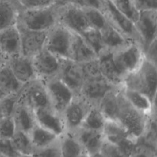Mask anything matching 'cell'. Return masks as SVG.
I'll return each instance as SVG.
<instances>
[{"label":"cell","mask_w":157,"mask_h":157,"mask_svg":"<svg viewBox=\"0 0 157 157\" xmlns=\"http://www.w3.org/2000/svg\"><path fill=\"white\" fill-rule=\"evenodd\" d=\"M121 92L127 102L135 109L150 116L156 114V103H153L145 94L123 87Z\"/></svg>","instance_id":"cell-21"},{"label":"cell","mask_w":157,"mask_h":157,"mask_svg":"<svg viewBox=\"0 0 157 157\" xmlns=\"http://www.w3.org/2000/svg\"><path fill=\"white\" fill-rule=\"evenodd\" d=\"M31 157H62L60 151L59 144L58 141L52 145L42 149L35 150Z\"/></svg>","instance_id":"cell-41"},{"label":"cell","mask_w":157,"mask_h":157,"mask_svg":"<svg viewBox=\"0 0 157 157\" xmlns=\"http://www.w3.org/2000/svg\"><path fill=\"white\" fill-rule=\"evenodd\" d=\"M11 140L15 150L22 156H31L35 151L29 133L16 130Z\"/></svg>","instance_id":"cell-32"},{"label":"cell","mask_w":157,"mask_h":157,"mask_svg":"<svg viewBox=\"0 0 157 157\" xmlns=\"http://www.w3.org/2000/svg\"><path fill=\"white\" fill-rule=\"evenodd\" d=\"M72 3L81 8H93L101 10L103 0H73Z\"/></svg>","instance_id":"cell-45"},{"label":"cell","mask_w":157,"mask_h":157,"mask_svg":"<svg viewBox=\"0 0 157 157\" xmlns=\"http://www.w3.org/2000/svg\"><path fill=\"white\" fill-rule=\"evenodd\" d=\"M133 3L138 12L157 9V0H133Z\"/></svg>","instance_id":"cell-44"},{"label":"cell","mask_w":157,"mask_h":157,"mask_svg":"<svg viewBox=\"0 0 157 157\" xmlns=\"http://www.w3.org/2000/svg\"><path fill=\"white\" fill-rule=\"evenodd\" d=\"M121 88H112L103 96L98 104V107L107 120H117L120 106Z\"/></svg>","instance_id":"cell-26"},{"label":"cell","mask_w":157,"mask_h":157,"mask_svg":"<svg viewBox=\"0 0 157 157\" xmlns=\"http://www.w3.org/2000/svg\"><path fill=\"white\" fill-rule=\"evenodd\" d=\"M121 12L133 21H136L138 17V12L135 9L133 0H110Z\"/></svg>","instance_id":"cell-38"},{"label":"cell","mask_w":157,"mask_h":157,"mask_svg":"<svg viewBox=\"0 0 157 157\" xmlns=\"http://www.w3.org/2000/svg\"><path fill=\"white\" fill-rule=\"evenodd\" d=\"M58 144L62 157H78L84 153L75 133L64 132L58 138Z\"/></svg>","instance_id":"cell-28"},{"label":"cell","mask_w":157,"mask_h":157,"mask_svg":"<svg viewBox=\"0 0 157 157\" xmlns=\"http://www.w3.org/2000/svg\"><path fill=\"white\" fill-rule=\"evenodd\" d=\"M3 96H5V94H4L2 93V90H0V99H1V98H2Z\"/></svg>","instance_id":"cell-50"},{"label":"cell","mask_w":157,"mask_h":157,"mask_svg":"<svg viewBox=\"0 0 157 157\" xmlns=\"http://www.w3.org/2000/svg\"><path fill=\"white\" fill-rule=\"evenodd\" d=\"M90 104L80 95H75L61 113L65 131L75 133L81 128Z\"/></svg>","instance_id":"cell-11"},{"label":"cell","mask_w":157,"mask_h":157,"mask_svg":"<svg viewBox=\"0 0 157 157\" xmlns=\"http://www.w3.org/2000/svg\"><path fill=\"white\" fill-rule=\"evenodd\" d=\"M114 87H117L110 84L103 77L85 80L78 95L82 97L90 105H98L103 96Z\"/></svg>","instance_id":"cell-17"},{"label":"cell","mask_w":157,"mask_h":157,"mask_svg":"<svg viewBox=\"0 0 157 157\" xmlns=\"http://www.w3.org/2000/svg\"><path fill=\"white\" fill-rule=\"evenodd\" d=\"M20 34L17 24L0 31V50L8 57L20 55Z\"/></svg>","instance_id":"cell-22"},{"label":"cell","mask_w":157,"mask_h":157,"mask_svg":"<svg viewBox=\"0 0 157 157\" xmlns=\"http://www.w3.org/2000/svg\"><path fill=\"white\" fill-rule=\"evenodd\" d=\"M98 59L103 78L114 87H122L124 78L113 61L112 52L106 51L98 57Z\"/></svg>","instance_id":"cell-19"},{"label":"cell","mask_w":157,"mask_h":157,"mask_svg":"<svg viewBox=\"0 0 157 157\" xmlns=\"http://www.w3.org/2000/svg\"><path fill=\"white\" fill-rule=\"evenodd\" d=\"M32 144L35 150L47 147L58 141L59 136L52 132L35 124L29 133Z\"/></svg>","instance_id":"cell-29"},{"label":"cell","mask_w":157,"mask_h":157,"mask_svg":"<svg viewBox=\"0 0 157 157\" xmlns=\"http://www.w3.org/2000/svg\"><path fill=\"white\" fill-rule=\"evenodd\" d=\"M73 32L57 23L47 32L44 48L60 59H70Z\"/></svg>","instance_id":"cell-5"},{"label":"cell","mask_w":157,"mask_h":157,"mask_svg":"<svg viewBox=\"0 0 157 157\" xmlns=\"http://www.w3.org/2000/svg\"><path fill=\"white\" fill-rule=\"evenodd\" d=\"M73 0H56L55 4L58 6H64V5L68 4V3H72Z\"/></svg>","instance_id":"cell-47"},{"label":"cell","mask_w":157,"mask_h":157,"mask_svg":"<svg viewBox=\"0 0 157 157\" xmlns=\"http://www.w3.org/2000/svg\"><path fill=\"white\" fill-rule=\"evenodd\" d=\"M58 23L75 34H81L90 27L83 8L68 3L59 6Z\"/></svg>","instance_id":"cell-8"},{"label":"cell","mask_w":157,"mask_h":157,"mask_svg":"<svg viewBox=\"0 0 157 157\" xmlns=\"http://www.w3.org/2000/svg\"><path fill=\"white\" fill-rule=\"evenodd\" d=\"M90 157H104V156H103V155L101 154V153H100V152H98V153H94V154L90 155Z\"/></svg>","instance_id":"cell-48"},{"label":"cell","mask_w":157,"mask_h":157,"mask_svg":"<svg viewBox=\"0 0 157 157\" xmlns=\"http://www.w3.org/2000/svg\"><path fill=\"white\" fill-rule=\"evenodd\" d=\"M43 81L47 90L51 107L61 114L75 94L58 76Z\"/></svg>","instance_id":"cell-9"},{"label":"cell","mask_w":157,"mask_h":157,"mask_svg":"<svg viewBox=\"0 0 157 157\" xmlns=\"http://www.w3.org/2000/svg\"><path fill=\"white\" fill-rule=\"evenodd\" d=\"M0 157H5V156H2V155H0Z\"/></svg>","instance_id":"cell-52"},{"label":"cell","mask_w":157,"mask_h":157,"mask_svg":"<svg viewBox=\"0 0 157 157\" xmlns=\"http://www.w3.org/2000/svg\"><path fill=\"white\" fill-rule=\"evenodd\" d=\"M16 131L12 117H2L0 120V137L12 139Z\"/></svg>","instance_id":"cell-40"},{"label":"cell","mask_w":157,"mask_h":157,"mask_svg":"<svg viewBox=\"0 0 157 157\" xmlns=\"http://www.w3.org/2000/svg\"><path fill=\"white\" fill-rule=\"evenodd\" d=\"M112 57L118 71L124 78L139 68L144 59V52L139 43L130 41L124 47L112 52Z\"/></svg>","instance_id":"cell-4"},{"label":"cell","mask_w":157,"mask_h":157,"mask_svg":"<svg viewBox=\"0 0 157 157\" xmlns=\"http://www.w3.org/2000/svg\"><path fill=\"white\" fill-rule=\"evenodd\" d=\"M2 116L1 113H0V120H1V118H2Z\"/></svg>","instance_id":"cell-51"},{"label":"cell","mask_w":157,"mask_h":157,"mask_svg":"<svg viewBox=\"0 0 157 157\" xmlns=\"http://www.w3.org/2000/svg\"><path fill=\"white\" fill-rule=\"evenodd\" d=\"M156 114L147 115L132 107L124 98L121 88L119 110L116 121L127 130L133 139L137 140L145 134L150 120Z\"/></svg>","instance_id":"cell-2"},{"label":"cell","mask_w":157,"mask_h":157,"mask_svg":"<svg viewBox=\"0 0 157 157\" xmlns=\"http://www.w3.org/2000/svg\"><path fill=\"white\" fill-rule=\"evenodd\" d=\"M78 157H90V156H89L88 154H87V153H81V154L80 155V156H78Z\"/></svg>","instance_id":"cell-49"},{"label":"cell","mask_w":157,"mask_h":157,"mask_svg":"<svg viewBox=\"0 0 157 157\" xmlns=\"http://www.w3.org/2000/svg\"><path fill=\"white\" fill-rule=\"evenodd\" d=\"M98 58V55L79 34L73 33L70 59L77 63L86 62Z\"/></svg>","instance_id":"cell-23"},{"label":"cell","mask_w":157,"mask_h":157,"mask_svg":"<svg viewBox=\"0 0 157 157\" xmlns=\"http://www.w3.org/2000/svg\"><path fill=\"white\" fill-rule=\"evenodd\" d=\"M75 134L84 153L90 156L100 152L104 141L102 132L80 128L75 132Z\"/></svg>","instance_id":"cell-20"},{"label":"cell","mask_w":157,"mask_h":157,"mask_svg":"<svg viewBox=\"0 0 157 157\" xmlns=\"http://www.w3.org/2000/svg\"><path fill=\"white\" fill-rule=\"evenodd\" d=\"M18 104L27 106L34 110L51 107L44 81L37 78L23 84L18 94Z\"/></svg>","instance_id":"cell-7"},{"label":"cell","mask_w":157,"mask_h":157,"mask_svg":"<svg viewBox=\"0 0 157 157\" xmlns=\"http://www.w3.org/2000/svg\"><path fill=\"white\" fill-rule=\"evenodd\" d=\"M58 10L59 6L56 4L35 9L22 8L17 25L30 30L48 32L58 23Z\"/></svg>","instance_id":"cell-3"},{"label":"cell","mask_w":157,"mask_h":157,"mask_svg":"<svg viewBox=\"0 0 157 157\" xmlns=\"http://www.w3.org/2000/svg\"><path fill=\"white\" fill-rule=\"evenodd\" d=\"M83 9L90 28L101 30L108 23L105 15L100 9L93 8H83Z\"/></svg>","instance_id":"cell-34"},{"label":"cell","mask_w":157,"mask_h":157,"mask_svg":"<svg viewBox=\"0 0 157 157\" xmlns=\"http://www.w3.org/2000/svg\"><path fill=\"white\" fill-rule=\"evenodd\" d=\"M32 60L37 78L44 81L58 76L61 59L45 48L36 54Z\"/></svg>","instance_id":"cell-12"},{"label":"cell","mask_w":157,"mask_h":157,"mask_svg":"<svg viewBox=\"0 0 157 157\" xmlns=\"http://www.w3.org/2000/svg\"><path fill=\"white\" fill-rule=\"evenodd\" d=\"M104 140L117 145L129 156L136 140L131 137L127 130L114 120H106L102 130Z\"/></svg>","instance_id":"cell-13"},{"label":"cell","mask_w":157,"mask_h":157,"mask_svg":"<svg viewBox=\"0 0 157 157\" xmlns=\"http://www.w3.org/2000/svg\"><path fill=\"white\" fill-rule=\"evenodd\" d=\"M18 26L20 34V53L32 58L36 54L44 48L47 32H40Z\"/></svg>","instance_id":"cell-14"},{"label":"cell","mask_w":157,"mask_h":157,"mask_svg":"<svg viewBox=\"0 0 157 157\" xmlns=\"http://www.w3.org/2000/svg\"><path fill=\"white\" fill-rule=\"evenodd\" d=\"M23 157H31V156H23Z\"/></svg>","instance_id":"cell-53"},{"label":"cell","mask_w":157,"mask_h":157,"mask_svg":"<svg viewBox=\"0 0 157 157\" xmlns=\"http://www.w3.org/2000/svg\"><path fill=\"white\" fill-rule=\"evenodd\" d=\"M58 78L73 91L79 94L84 82L81 64L71 59H61Z\"/></svg>","instance_id":"cell-15"},{"label":"cell","mask_w":157,"mask_h":157,"mask_svg":"<svg viewBox=\"0 0 157 157\" xmlns=\"http://www.w3.org/2000/svg\"><path fill=\"white\" fill-rule=\"evenodd\" d=\"M80 35L83 37L86 42L89 44V46L93 49L98 57L103 52H106L100 30L93 29V28H89L88 29L84 31Z\"/></svg>","instance_id":"cell-33"},{"label":"cell","mask_w":157,"mask_h":157,"mask_svg":"<svg viewBox=\"0 0 157 157\" xmlns=\"http://www.w3.org/2000/svg\"><path fill=\"white\" fill-rule=\"evenodd\" d=\"M106 118L98 105H90L85 115L81 128L102 132Z\"/></svg>","instance_id":"cell-31"},{"label":"cell","mask_w":157,"mask_h":157,"mask_svg":"<svg viewBox=\"0 0 157 157\" xmlns=\"http://www.w3.org/2000/svg\"><path fill=\"white\" fill-rule=\"evenodd\" d=\"M21 9L18 0H0V31L17 24Z\"/></svg>","instance_id":"cell-24"},{"label":"cell","mask_w":157,"mask_h":157,"mask_svg":"<svg viewBox=\"0 0 157 157\" xmlns=\"http://www.w3.org/2000/svg\"><path fill=\"white\" fill-rule=\"evenodd\" d=\"M56 0H18L24 9L42 8L55 4Z\"/></svg>","instance_id":"cell-43"},{"label":"cell","mask_w":157,"mask_h":157,"mask_svg":"<svg viewBox=\"0 0 157 157\" xmlns=\"http://www.w3.org/2000/svg\"><path fill=\"white\" fill-rule=\"evenodd\" d=\"M80 64H81V70H82L83 75H84V81L103 77L101 73V70H100L98 58L81 63Z\"/></svg>","instance_id":"cell-37"},{"label":"cell","mask_w":157,"mask_h":157,"mask_svg":"<svg viewBox=\"0 0 157 157\" xmlns=\"http://www.w3.org/2000/svg\"><path fill=\"white\" fill-rule=\"evenodd\" d=\"M122 87L142 92L156 103L157 90L156 64L145 58L139 68L124 77Z\"/></svg>","instance_id":"cell-1"},{"label":"cell","mask_w":157,"mask_h":157,"mask_svg":"<svg viewBox=\"0 0 157 157\" xmlns=\"http://www.w3.org/2000/svg\"><path fill=\"white\" fill-rule=\"evenodd\" d=\"M130 157H157L156 147L140 138L135 143Z\"/></svg>","instance_id":"cell-35"},{"label":"cell","mask_w":157,"mask_h":157,"mask_svg":"<svg viewBox=\"0 0 157 157\" xmlns=\"http://www.w3.org/2000/svg\"><path fill=\"white\" fill-rule=\"evenodd\" d=\"M22 85L7 64L0 67V90L5 95L18 94Z\"/></svg>","instance_id":"cell-30"},{"label":"cell","mask_w":157,"mask_h":157,"mask_svg":"<svg viewBox=\"0 0 157 157\" xmlns=\"http://www.w3.org/2000/svg\"><path fill=\"white\" fill-rule=\"evenodd\" d=\"M0 155L5 157H23L15 150L11 139L0 137Z\"/></svg>","instance_id":"cell-42"},{"label":"cell","mask_w":157,"mask_h":157,"mask_svg":"<svg viewBox=\"0 0 157 157\" xmlns=\"http://www.w3.org/2000/svg\"><path fill=\"white\" fill-rule=\"evenodd\" d=\"M18 104V94H7L0 99V113L2 117H12Z\"/></svg>","instance_id":"cell-36"},{"label":"cell","mask_w":157,"mask_h":157,"mask_svg":"<svg viewBox=\"0 0 157 157\" xmlns=\"http://www.w3.org/2000/svg\"><path fill=\"white\" fill-rule=\"evenodd\" d=\"M100 153L104 157H130L117 145L104 140Z\"/></svg>","instance_id":"cell-39"},{"label":"cell","mask_w":157,"mask_h":157,"mask_svg":"<svg viewBox=\"0 0 157 157\" xmlns=\"http://www.w3.org/2000/svg\"><path fill=\"white\" fill-rule=\"evenodd\" d=\"M100 31H101L104 48L107 52H114L124 47L130 41H132L126 38L121 32L115 29L109 22Z\"/></svg>","instance_id":"cell-27"},{"label":"cell","mask_w":157,"mask_h":157,"mask_svg":"<svg viewBox=\"0 0 157 157\" xmlns=\"http://www.w3.org/2000/svg\"><path fill=\"white\" fill-rule=\"evenodd\" d=\"M38 125L60 136L65 132L64 121L60 113L52 107H41L34 110Z\"/></svg>","instance_id":"cell-16"},{"label":"cell","mask_w":157,"mask_h":157,"mask_svg":"<svg viewBox=\"0 0 157 157\" xmlns=\"http://www.w3.org/2000/svg\"><path fill=\"white\" fill-rule=\"evenodd\" d=\"M101 11L111 25L121 32L130 41H136L141 45L134 21L121 12L110 0H103Z\"/></svg>","instance_id":"cell-6"},{"label":"cell","mask_w":157,"mask_h":157,"mask_svg":"<svg viewBox=\"0 0 157 157\" xmlns=\"http://www.w3.org/2000/svg\"><path fill=\"white\" fill-rule=\"evenodd\" d=\"M8 60V57L0 50V67H2L3 65L6 64Z\"/></svg>","instance_id":"cell-46"},{"label":"cell","mask_w":157,"mask_h":157,"mask_svg":"<svg viewBox=\"0 0 157 157\" xmlns=\"http://www.w3.org/2000/svg\"><path fill=\"white\" fill-rule=\"evenodd\" d=\"M12 117L16 130L29 133L36 124L34 110L23 104H17Z\"/></svg>","instance_id":"cell-25"},{"label":"cell","mask_w":157,"mask_h":157,"mask_svg":"<svg viewBox=\"0 0 157 157\" xmlns=\"http://www.w3.org/2000/svg\"><path fill=\"white\" fill-rule=\"evenodd\" d=\"M144 52L157 41V9L138 12L134 22Z\"/></svg>","instance_id":"cell-10"},{"label":"cell","mask_w":157,"mask_h":157,"mask_svg":"<svg viewBox=\"0 0 157 157\" xmlns=\"http://www.w3.org/2000/svg\"><path fill=\"white\" fill-rule=\"evenodd\" d=\"M6 64L21 84L37 79L31 58H28L20 54L9 57Z\"/></svg>","instance_id":"cell-18"}]
</instances>
